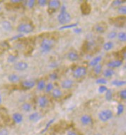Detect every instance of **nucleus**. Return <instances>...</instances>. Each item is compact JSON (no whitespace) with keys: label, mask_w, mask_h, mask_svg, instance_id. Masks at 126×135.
Masks as SVG:
<instances>
[{"label":"nucleus","mask_w":126,"mask_h":135,"mask_svg":"<svg viewBox=\"0 0 126 135\" xmlns=\"http://www.w3.org/2000/svg\"><path fill=\"white\" fill-rule=\"evenodd\" d=\"M94 28H95L96 31H97L98 33H104L105 32L106 29V28L104 27V26H103V25L101 24V23L96 24V26H94Z\"/></svg>","instance_id":"412c9836"},{"label":"nucleus","mask_w":126,"mask_h":135,"mask_svg":"<svg viewBox=\"0 0 126 135\" xmlns=\"http://www.w3.org/2000/svg\"><path fill=\"white\" fill-rule=\"evenodd\" d=\"M21 108H22V109H23V111H25V112H30V110H31V105H30L29 103H25L22 105Z\"/></svg>","instance_id":"c85d7f7f"},{"label":"nucleus","mask_w":126,"mask_h":135,"mask_svg":"<svg viewBox=\"0 0 126 135\" xmlns=\"http://www.w3.org/2000/svg\"><path fill=\"white\" fill-rule=\"evenodd\" d=\"M52 89H53V85L51 83H48L47 85H45V91L47 93H49L51 90H52Z\"/></svg>","instance_id":"c9c22d12"},{"label":"nucleus","mask_w":126,"mask_h":135,"mask_svg":"<svg viewBox=\"0 0 126 135\" xmlns=\"http://www.w3.org/2000/svg\"><path fill=\"white\" fill-rule=\"evenodd\" d=\"M111 83H112L113 85H114V86L121 87L125 85L126 82L124 81V80H113Z\"/></svg>","instance_id":"4be33fe9"},{"label":"nucleus","mask_w":126,"mask_h":135,"mask_svg":"<svg viewBox=\"0 0 126 135\" xmlns=\"http://www.w3.org/2000/svg\"><path fill=\"white\" fill-rule=\"evenodd\" d=\"M33 26L30 24V23H21L18 28H17V31L18 32L21 33H30L33 31Z\"/></svg>","instance_id":"20e7f679"},{"label":"nucleus","mask_w":126,"mask_h":135,"mask_svg":"<svg viewBox=\"0 0 126 135\" xmlns=\"http://www.w3.org/2000/svg\"><path fill=\"white\" fill-rule=\"evenodd\" d=\"M101 70H102V65H100V64H98V65H96V66H94L93 71H94V73H95L96 75L100 74L101 72Z\"/></svg>","instance_id":"2f4dec72"},{"label":"nucleus","mask_w":126,"mask_h":135,"mask_svg":"<svg viewBox=\"0 0 126 135\" xmlns=\"http://www.w3.org/2000/svg\"><path fill=\"white\" fill-rule=\"evenodd\" d=\"M105 98L106 100L107 101H111L112 100L113 98V94H112V91L110 89H108L106 92V95H105Z\"/></svg>","instance_id":"cd10ccee"},{"label":"nucleus","mask_w":126,"mask_h":135,"mask_svg":"<svg viewBox=\"0 0 126 135\" xmlns=\"http://www.w3.org/2000/svg\"><path fill=\"white\" fill-rule=\"evenodd\" d=\"M103 74L106 78L111 77L113 75H114V70L113 69H111V68H108V69H106L103 71Z\"/></svg>","instance_id":"b1692460"},{"label":"nucleus","mask_w":126,"mask_h":135,"mask_svg":"<svg viewBox=\"0 0 126 135\" xmlns=\"http://www.w3.org/2000/svg\"><path fill=\"white\" fill-rule=\"evenodd\" d=\"M35 1L34 0H29L27 2V5H28V7L29 8H33L34 7V5H35Z\"/></svg>","instance_id":"a19ab883"},{"label":"nucleus","mask_w":126,"mask_h":135,"mask_svg":"<svg viewBox=\"0 0 126 135\" xmlns=\"http://www.w3.org/2000/svg\"><path fill=\"white\" fill-rule=\"evenodd\" d=\"M80 121L83 125L87 126L92 123V118H91V116H89L88 114H84V115L82 116Z\"/></svg>","instance_id":"1a4fd4ad"},{"label":"nucleus","mask_w":126,"mask_h":135,"mask_svg":"<svg viewBox=\"0 0 126 135\" xmlns=\"http://www.w3.org/2000/svg\"><path fill=\"white\" fill-rule=\"evenodd\" d=\"M45 82L43 80H41L40 81H38L37 84V88L38 90H43L45 88Z\"/></svg>","instance_id":"393cba45"},{"label":"nucleus","mask_w":126,"mask_h":135,"mask_svg":"<svg viewBox=\"0 0 126 135\" xmlns=\"http://www.w3.org/2000/svg\"><path fill=\"white\" fill-rule=\"evenodd\" d=\"M21 1H20V0H12V1H11V3H14L15 4H19V3H21Z\"/></svg>","instance_id":"8fccbe9b"},{"label":"nucleus","mask_w":126,"mask_h":135,"mask_svg":"<svg viewBox=\"0 0 126 135\" xmlns=\"http://www.w3.org/2000/svg\"><path fill=\"white\" fill-rule=\"evenodd\" d=\"M67 135H78L77 133L74 132V131L69 130L67 131Z\"/></svg>","instance_id":"49530a36"},{"label":"nucleus","mask_w":126,"mask_h":135,"mask_svg":"<svg viewBox=\"0 0 126 135\" xmlns=\"http://www.w3.org/2000/svg\"><path fill=\"white\" fill-rule=\"evenodd\" d=\"M12 119L16 124H20L23 121V115L19 112H16L12 115Z\"/></svg>","instance_id":"ddd939ff"},{"label":"nucleus","mask_w":126,"mask_h":135,"mask_svg":"<svg viewBox=\"0 0 126 135\" xmlns=\"http://www.w3.org/2000/svg\"><path fill=\"white\" fill-rule=\"evenodd\" d=\"M73 84H74V82H73L72 80L67 79L65 80H63V81L62 82V83H61V87H62L63 89H70L73 86Z\"/></svg>","instance_id":"9b49d317"},{"label":"nucleus","mask_w":126,"mask_h":135,"mask_svg":"<svg viewBox=\"0 0 126 135\" xmlns=\"http://www.w3.org/2000/svg\"><path fill=\"white\" fill-rule=\"evenodd\" d=\"M94 135H101V134H94Z\"/></svg>","instance_id":"603ef678"},{"label":"nucleus","mask_w":126,"mask_h":135,"mask_svg":"<svg viewBox=\"0 0 126 135\" xmlns=\"http://www.w3.org/2000/svg\"><path fill=\"white\" fill-rule=\"evenodd\" d=\"M0 10H1V7H0Z\"/></svg>","instance_id":"864d4df0"},{"label":"nucleus","mask_w":126,"mask_h":135,"mask_svg":"<svg viewBox=\"0 0 126 135\" xmlns=\"http://www.w3.org/2000/svg\"><path fill=\"white\" fill-rule=\"evenodd\" d=\"M8 80L10 83H18L20 81V78L17 74H11L8 76Z\"/></svg>","instance_id":"6ab92c4d"},{"label":"nucleus","mask_w":126,"mask_h":135,"mask_svg":"<svg viewBox=\"0 0 126 135\" xmlns=\"http://www.w3.org/2000/svg\"><path fill=\"white\" fill-rule=\"evenodd\" d=\"M80 9H81V11H82V13L84 15H88V14H90V12L91 11V5L89 4V3H87L86 2H84L81 4V7H80Z\"/></svg>","instance_id":"423d86ee"},{"label":"nucleus","mask_w":126,"mask_h":135,"mask_svg":"<svg viewBox=\"0 0 126 135\" xmlns=\"http://www.w3.org/2000/svg\"><path fill=\"white\" fill-rule=\"evenodd\" d=\"M107 90L108 88L106 86H104V85H101L98 88V93H106Z\"/></svg>","instance_id":"58836bf2"},{"label":"nucleus","mask_w":126,"mask_h":135,"mask_svg":"<svg viewBox=\"0 0 126 135\" xmlns=\"http://www.w3.org/2000/svg\"><path fill=\"white\" fill-rule=\"evenodd\" d=\"M0 135H9V132L7 129H0Z\"/></svg>","instance_id":"79ce46f5"},{"label":"nucleus","mask_w":126,"mask_h":135,"mask_svg":"<svg viewBox=\"0 0 126 135\" xmlns=\"http://www.w3.org/2000/svg\"><path fill=\"white\" fill-rule=\"evenodd\" d=\"M48 7L49 9L53 10V12H55L60 7V2L58 0H51L48 3Z\"/></svg>","instance_id":"6e6552de"},{"label":"nucleus","mask_w":126,"mask_h":135,"mask_svg":"<svg viewBox=\"0 0 126 135\" xmlns=\"http://www.w3.org/2000/svg\"><path fill=\"white\" fill-rule=\"evenodd\" d=\"M125 2L123 1H120V0H115L113 1L112 3L113 6H114V7H118L120 5H121L123 3H124Z\"/></svg>","instance_id":"4c0bfd02"},{"label":"nucleus","mask_w":126,"mask_h":135,"mask_svg":"<svg viewBox=\"0 0 126 135\" xmlns=\"http://www.w3.org/2000/svg\"><path fill=\"white\" fill-rule=\"evenodd\" d=\"M50 78H51L52 80H57V74L56 73H51V74L50 75Z\"/></svg>","instance_id":"37998d69"},{"label":"nucleus","mask_w":126,"mask_h":135,"mask_svg":"<svg viewBox=\"0 0 126 135\" xmlns=\"http://www.w3.org/2000/svg\"><path fill=\"white\" fill-rule=\"evenodd\" d=\"M123 64V61L120 60H116V61H111L107 63V66L111 68H119Z\"/></svg>","instance_id":"9d476101"},{"label":"nucleus","mask_w":126,"mask_h":135,"mask_svg":"<svg viewBox=\"0 0 126 135\" xmlns=\"http://www.w3.org/2000/svg\"><path fill=\"white\" fill-rule=\"evenodd\" d=\"M72 19L70 14L67 12V7L65 5H62L60 9V13L57 16V20L59 23L62 25H65L66 23H69Z\"/></svg>","instance_id":"f257e3e1"},{"label":"nucleus","mask_w":126,"mask_h":135,"mask_svg":"<svg viewBox=\"0 0 126 135\" xmlns=\"http://www.w3.org/2000/svg\"><path fill=\"white\" fill-rule=\"evenodd\" d=\"M54 46V42L52 40L44 38L40 44V50L43 53H48L51 51Z\"/></svg>","instance_id":"f03ea898"},{"label":"nucleus","mask_w":126,"mask_h":135,"mask_svg":"<svg viewBox=\"0 0 126 135\" xmlns=\"http://www.w3.org/2000/svg\"><path fill=\"white\" fill-rule=\"evenodd\" d=\"M52 97L55 98H60L62 95V91L60 90V89H54L52 90Z\"/></svg>","instance_id":"aec40b11"},{"label":"nucleus","mask_w":126,"mask_h":135,"mask_svg":"<svg viewBox=\"0 0 126 135\" xmlns=\"http://www.w3.org/2000/svg\"><path fill=\"white\" fill-rule=\"evenodd\" d=\"M78 26V23H72V24H68V25H65V26H62L60 28H59V30H65V29H68V28H75L76 26Z\"/></svg>","instance_id":"c756f323"},{"label":"nucleus","mask_w":126,"mask_h":135,"mask_svg":"<svg viewBox=\"0 0 126 135\" xmlns=\"http://www.w3.org/2000/svg\"><path fill=\"white\" fill-rule=\"evenodd\" d=\"M50 68H56L58 67V63H57L56 61H55V62H52L49 65Z\"/></svg>","instance_id":"a18cd8bd"},{"label":"nucleus","mask_w":126,"mask_h":135,"mask_svg":"<svg viewBox=\"0 0 126 135\" xmlns=\"http://www.w3.org/2000/svg\"><path fill=\"white\" fill-rule=\"evenodd\" d=\"M118 12H119L120 14L125 15L126 14V7L125 6H121V7H120L119 8H118Z\"/></svg>","instance_id":"f704fd0d"},{"label":"nucleus","mask_w":126,"mask_h":135,"mask_svg":"<svg viewBox=\"0 0 126 135\" xmlns=\"http://www.w3.org/2000/svg\"><path fill=\"white\" fill-rule=\"evenodd\" d=\"M79 55L75 52H70L67 54V58L70 61H77L79 59Z\"/></svg>","instance_id":"f3484780"},{"label":"nucleus","mask_w":126,"mask_h":135,"mask_svg":"<svg viewBox=\"0 0 126 135\" xmlns=\"http://www.w3.org/2000/svg\"><path fill=\"white\" fill-rule=\"evenodd\" d=\"M117 36V33L116 31H111L108 34V38L109 39H114Z\"/></svg>","instance_id":"e433bc0d"},{"label":"nucleus","mask_w":126,"mask_h":135,"mask_svg":"<svg viewBox=\"0 0 126 135\" xmlns=\"http://www.w3.org/2000/svg\"><path fill=\"white\" fill-rule=\"evenodd\" d=\"M113 112L110 109H104L98 113V119H100V121L106 122L109 121L110 119L113 117Z\"/></svg>","instance_id":"7ed1b4c3"},{"label":"nucleus","mask_w":126,"mask_h":135,"mask_svg":"<svg viewBox=\"0 0 126 135\" xmlns=\"http://www.w3.org/2000/svg\"><path fill=\"white\" fill-rule=\"evenodd\" d=\"M101 60H102V57H101V56H96V57H95V58H93V59H92V60L90 61L89 65L94 67V66H96V65H98V63L101 61Z\"/></svg>","instance_id":"a211bd4d"},{"label":"nucleus","mask_w":126,"mask_h":135,"mask_svg":"<svg viewBox=\"0 0 126 135\" xmlns=\"http://www.w3.org/2000/svg\"><path fill=\"white\" fill-rule=\"evenodd\" d=\"M82 31V29L81 28H76L74 29V32L76 33H80Z\"/></svg>","instance_id":"09e8293b"},{"label":"nucleus","mask_w":126,"mask_h":135,"mask_svg":"<svg viewBox=\"0 0 126 135\" xmlns=\"http://www.w3.org/2000/svg\"><path fill=\"white\" fill-rule=\"evenodd\" d=\"M87 70L86 68L84 66H80V67H77L74 71H73V76L75 78H82L84 77L86 75Z\"/></svg>","instance_id":"39448f33"},{"label":"nucleus","mask_w":126,"mask_h":135,"mask_svg":"<svg viewBox=\"0 0 126 135\" xmlns=\"http://www.w3.org/2000/svg\"><path fill=\"white\" fill-rule=\"evenodd\" d=\"M38 4L40 5V6H41V7H45V6L47 4V1L46 0H39V1L38 2Z\"/></svg>","instance_id":"c03bdc74"},{"label":"nucleus","mask_w":126,"mask_h":135,"mask_svg":"<svg viewBox=\"0 0 126 135\" xmlns=\"http://www.w3.org/2000/svg\"><path fill=\"white\" fill-rule=\"evenodd\" d=\"M54 121H55V119H51L50 120H49V121L48 122V123H47L46 125H45V127L42 131H41V132L40 133H41V134H44L45 132H46L47 130L50 128V127L51 126L52 124L53 123Z\"/></svg>","instance_id":"a878e982"},{"label":"nucleus","mask_w":126,"mask_h":135,"mask_svg":"<svg viewBox=\"0 0 126 135\" xmlns=\"http://www.w3.org/2000/svg\"><path fill=\"white\" fill-rule=\"evenodd\" d=\"M48 104V99L45 96H41L38 98V105L40 107H45Z\"/></svg>","instance_id":"dca6fc26"},{"label":"nucleus","mask_w":126,"mask_h":135,"mask_svg":"<svg viewBox=\"0 0 126 135\" xmlns=\"http://www.w3.org/2000/svg\"><path fill=\"white\" fill-rule=\"evenodd\" d=\"M1 26L2 27V28L5 31H8L9 32L11 31H12V23H10L9 21H3L1 23Z\"/></svg>","instance_id":"f8f14e48"},{"label":"nucleus","mask_w":126,"mask_h":135,"mask_svg":"<svg viewBox=\"0 0 126 135\" xmlns=\"http://www.w3.org/2000/svg\"><path fill=\"white\" fill-rule=\"evenodd\" d=\"M17 59V56H14L13 54H10L7 57V62L9 63H14L16 62Z\"/></svg>","instance_id":"bb28decb"},{"label":"nucleus","mask_w":126,"mask_h":135,"mask_svg":"<svg viewBox=\"0 0 126 135\" xmlns=\"http://www.w3.org/2000/svg\"><path fill=\"white\" fill-rule=\"evenodd\" d=\"M96 83L103 85H105V84L108 83V80L106 79H105V78H98V79L96 80Z\"/></svg>","instance_id":"72a5a7b5"},{"label":"nucleus","mask_w":126,"mask_h":135,"mask_svg":"<svg viewBox=\"0 0 126 135\" xmlns=\"http://www.w3.org/2000/svg\"><path fill=\"white\" fill-rule=\"evenodd\" d=\"M28 67V64L26 62H19L14 65V69L18 71H22V70H26Z\"/></svg>","instance_id":"0eeeda50"},{"label":"nucleus","mask_w":126,"mask_h":135,"mask_svg":"<svg viewBox=\"0 0 126 135\" xmlns=\"http://www.w3.org/2000/svg\"><path fill=\"white\" fill-rule=\"evenodd\" d=\"M113 43L111 41H108V42H106V43H105L104 44H103V49H104V50L105 51H110V50H111V49L113 48Z\"/></svg>","instance_id":"5701e85b"},{"label":"nucleus","mask_w":126,"mask_h":135,"mask_svg":"<svg viewBox=\"0 0 126 135\" xmlns=\"http://www.w3.org/2000/svg\"><path fill=\"white\" fill-rule=\"evenodd\" d=\"M23 34H19V35L15 36H14V37L12 38V41H13V40L18 39V38H22V37H23Z\"/></svg>","instance_id":"de8ad7c7"},{"label":"nucleus","mask_w":126,"mask_h":135,"mask_svg":"<svg viewBox=\"0 0 126 135\" xmlns=\"http://www.w3.org/2000/svg\"><path fill=\"white\" fill-rule=\"evenodd\" d=\"M42 116L38 112H33L29 116V120L33 122H37L41 119Z\"/></svg>","instance_id":"4468645a"},{"label":"nucleus","mask_w":126,"mask_h":135,"mask_svg":"<svg viewBox=\"0 0 126 135\" xmlns=\"http://www.w3.org/2000/svg\"><path fill=\"white\" fill-rule=\"evenodd\" d=\"M120 97L123 100H126V90H122L120 92Z\"/></svg>","instance_id":"ea45409f"},{"label":"nucleus","mask_w":126,"mask_h":135,"mask_svg":"<svg viewBox=\"0 0 126 135\" xmlns=\"http://www.w3.org/2000/svg\"><path fill=\"white\" fill-rule=\"evenodd\" d=\"M117 36L118 40L120 41L125 42L126 41V33L125 32H120L118 34H117Z\"/></svg>","instance_id":"7c9ffc66"},{"label":"nucleus","mask_w":126,"mask_h":135,"mask_svg":"<svg viewBox=\"0 0 126 135\" xmlns=\"http://www.w3.org/2000/svg\"><path fill=\"white\" fill-rule=\"evenodd\" d=\"M124 111V106L122 104H119L118 105V107H117V114L118 115H120V114H123V112Z\"/></svg>","instance_id":"473e14b6"},{"label":"nucleus","mask_w":126,"mask_h":135,"mask_svg":"<svg viewBox=\"0 0 126 135\" xmlns=\"http://www.w3.org/2000/svg\"><path fill=\"white\" fill-rule=\"evenodd\" d=\"M35 86V82L31 80H26L22 83V87L26 89H30Z\"/></svg>","instance_id":"2eb2a0df"},{"label":"nucleus","mask_w":126,"mask_h":135,"mask_svg":"<svg viewBox=\"0 0 126 135\" xmlns=\"http://www.w3.org/2000/svg\"><path fill=\"white\" fill-rule=\"evenodd\" d=\"M2 96L0 95V104L2 103Z\"/></svg>","instance_id":"3c124183"}]
</instances>
